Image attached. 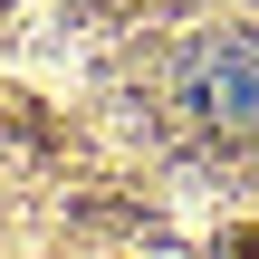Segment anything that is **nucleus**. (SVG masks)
I'll list each match as a JSON object with an SVG mask.
<instances>
[{
	"mask_svg": "<svg viewBox=\"0 0 259 259\" xmlns=\"http://www.w3.org/2000/svg\"><path fill=\"white\" fill-rule=\"evenodd\" d=\"M183 106L221 135H250L259 125V38H211L183 58Z\"/></svg>",
	"mask_w": 259,
	"mask_h": 259,
	"instance_id": "nucleus-1",
	"label": "nucleus"
}]
</instances>
